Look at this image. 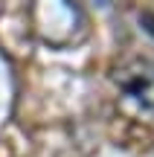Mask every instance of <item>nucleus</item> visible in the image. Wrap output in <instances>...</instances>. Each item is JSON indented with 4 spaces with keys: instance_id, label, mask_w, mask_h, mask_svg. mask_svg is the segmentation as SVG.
<instances>
[{
    "instance_id": "1",
    "label": "nucleus",
    "mask_w": 154,
    "mask_h": 157,
    "mask_svg": "<svg viewBox=\"0 0 154 157\" xmlns=\"http://www.w3.org/2000/svg\"><path fill=\"white\" fill-rule=\"evenodd\" d=\"M29 23H32L35 38L52 50L79 47L90 32L87 15L79 9L76 0H32Z\"/></svg>"
},
{
    "instance_id": "2",
    "label": "nucleus",
    "mask_w": 154,
    "mask_h": 157,
    "mask_svg": "<svg viewBox=\"0 0 154 157\" xmlns=\"http://www.w3.org/2000/svg\"><path fill=\"white\" fill-rule=\"evenodd\" d=\"M114 84L122 102L143 117H154V61L151 58H131L114 70Z\"/></svg>"
}]
</instances>
